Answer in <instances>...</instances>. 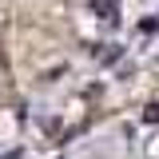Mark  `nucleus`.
Wrapping results in <instances>:
<instances>
[{
	"label": "nucleus",
	"instance_id": "f257e3e1",
	"mask_svg": "<svg viewBox=\"0 0 159 159\" xmlns=\"http://www.w3.org/2000/svg\"><path fill=\"white\" fill-rule=\"evenodd\" d=\"M8 96V60H4V52H0V99Z\"/></svg>",
	"mask_w": 159,
	"mask_h": 159
}]
</instances>
